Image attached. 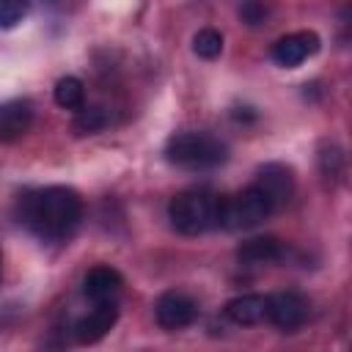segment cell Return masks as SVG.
<instances>
[{"instance_id":"3","label":"cell","mask_w":352,"mask_h":352,"mask_svg":"<svg viewBox=\"0 0 352 352\" xmlns=\"http://www.w3.org/2000/svg\"><path fill=\"white\" fill-rule=\"evenodd\" d=\"M165 157L184 170H214L228 160V146L209 132H176L165 143Z\"/></svg>"},{"instance_id":"1","label":"cell","mask_w":352,"mask_h":352,"mask_svg":"<svg viewBox=\"0 0 352 352\" xmlns=\"http://www.w3.org/2000/svg\"><path fill=\"white\" fill-rule=\"evenodd\" d=\"M19 223L44 242L69 239L82 220V198L63 184L28 190L16 204Z\"/></svg>"},{"instance_id":"14","label":"cell","mask_w":352,"mask_h":352,"mask_svg":"<svg viewBox=\"0 0 352 352\" xmlns=\"http://www.w3.org/2000/svg\"><path fill=\"white\" fill-rule=\"evenodd\" d=\"M52 99H55L58 107L77 113L85 104V85H82V80L80 77H72V74L60 77L55 82V88H52Z\"/></svg>"},{"instance_id":"5","label":"cell","mask_w":352,"mask_h":352,"mask_svg":"<svg viewBox=\"0 0 352 352\" xmlns=\"http://www.w3.org/2000/svg\"><path fill=\"white\" fill-rule=\"evenodd\" d=\"M308 314H311V300L302 292H278L267 297V319L283 333L302 327Z\"/></svg>"},{"instance_id":"12","label":"cell","mask_w":352,"mask_h":352,"mask_svg":"<svg viewBox=\"0 0 352 352\" xmlns=\"http://www.w3.org/2000/svg\"><path fill=\"white\" fill-rule=\"evenodd\" d=\"M124 286V278L118 270L107 267V264H99V267H91L82 278V294L94 302L99 300H113Z\"/></svg>"},{"instance_id":"18","label":"cell","mask_w":352,"mask_h":352,"mask_svg":"<svg viewBox=\"0 0 352 352\" xmlns=\"http://www.w3.org/2000/svg\"><path fill=\"white\" fill-rule=\"evenodd\" d=\"M28 0H0V28H14L28 14Z\"/></svg>"},{"instance_id":"19","label":"cell","mask_w":352,"mask_h":352,"mask_svg":"<svg viewBox=\"0 0 352 352\" xmlns=\"http://www.w3.org/2000/svg\"><path fill=\"white\" fill-rule=\"evenodd\" d=\"M239 14H242V19H245L248 25H261L264 16H267V6L258 3V0H245Z\"/></svg>"},{"instance_id":"9","label":"cell","mask_w":352,"mask_h":352,"mask_svg":"<svg viewBox=\"0 0 352 352\" xmlns=\"http://www.w3.org/2000/svg\"><path fill=\"white\" fill-rule=\"evenodd\" d=\"M118 322V308L113 300H99L77 324H74V336L80 344H96L102 341Z\"/></svg>"},{"instance_id":"15","label":"cell","mask_w":352,"mask_h":352,"mask_svg":"<svg viewBox=\"0 0 352 352\" xmlns=\"http://www.w3.org/2000/svg\"><path fill=\"white\" fill-rule=\"evenodd\" d=\"M110 124V116H107V110L104 107H80L77 113H74V121H72V132L74 135H96V132H102L104 126Z\"/></svg>"},{"instance_id":"8","label":"cell","mask_w":352,"mask_h":352,"mask_svg":"<svg viewBox=\"0 0 352 352\" xmlns=\"http://www.w3.org/2000/svg\"><path fill=\"white\" fill-rule=\"evenodd\" d=\"M319 50V36L314 30H297V33H286L280 36L272 50H270V58L283 66V69H294L300 66L302 60H308L314 52Z\"/></svg>"},{"instance_id":"2","label":"cell","mask_w":352,"mask_h":352,"mask_svg":"<svg viewBox=\"0 0 352 352\" xmlns=\"http://www.w3.org/2000/svg\"><path fill=\"white\" fill-rule=\"evenodd\" d=\"M217 212H220V195L212 192L209 187L182 190L168 204L170 226L184 236H198V234H206L209 228H214Z\"/></svg>"},{"instance_id":"13","label":"cell","mask_w":352,"mask_h":352,"mask_svg":"<svg viewBox=\"0 0 352 352\" xmlns=\"http://www.w3.org/2000/svg\"><path fill=\"white\" fill-rule=\"evenodd\" d=\"M223 311L234 324L250 327V324H258L267 319V297L264 294H239V297L228 300Z\"/></svg>"},{"instance_id":"16","label":"cell","mask_w":352,"mask_h":352,"mask_svg":"<svg viewBox=\"0 0 352 352\" xmlns=\"http://www.w3.org/2000/svg\"><path fill=\"white\" fill-rule=\"evenodd\" d=\"M192 50H195V55L204 58V60H214V58H220V52H223V33L214 30V28H204V30H198L195 38H192Z\"/></svg>"},{"instance_id":"6","label":"cell","mask_w":352,"mask_h":352,"mask_svg":"<svg viewBox=\"0 0 352 352\" xmlns=\"http://www.w3.org/2000/svg\"><path fill=\"white\" fill-rule=\"evenodd\" d=\"M253 184L264 192V198L270 201L272 212H280L294 198V173L283 162H267V165H261Z\"/></svg>"},{"instance_id":"7","label":"cell","mask_w":352,"mask_h":352,"mask_svg":"<svg viewBox=\"0 0 352 352\" xmlns=\"http://www.w3.org/2000/svg\"><path fill=\"white\" fill-rule=\"evenodd\" d=\"M154 319L162 330H184L198 319V305L184 292H162L154 305Z\"/></svg>"},{"instance_id":"4","label":"cell","mask_w":352,"mask_h":352,"mask_svg":"<svg viewBox=\"0 0 352 352\" xmlns=\"http://www.w3.org/2000/svg\"><path fill=\"white\" fill-rule=\"evenodd\" d=\"M270 214H272L270 201L264 198V192L256 184H250L231 198H220L217 226L226 231H245V228H256Z\"/></svg>"},{"instance_id":"17","label":"cell","mask_w":352,"mask_h":352,"mask_svg":"<svg viewBox=\"0 0 352 352\" xmlns=\"http://www.w3.org/2000/svg\"><path fill=\"white\" fill-rule=\"evenodd\" d=\"M344 162H346V157H344V151H341L336 143H324V146L319 148V168H322V173H324L327 179H341Z\"/></svg>"},{"instance_id":"11","label":"cell","mask_w":352,"mask_h":352,"mask_svg":"<svg viewBox=\"0 0 352 352\" xmlns=\"http://www.w3.org/2000/svg\"><path fill=\"white\" fill-rule=\"evenodd\" d=\"M286 256V245L275 236H253L245 239L236 248V261L245 267H264V264H275Z\"/></svg>"},{"instance_id":"10","label":"cell","mask_w":352,"mask_h":352,"mask_svg":"<svg viewBox=\"0 0 352 352\" xmlns=\"http://www.w3.org/2000/svg\"><path fill=\"white\" fill-rule=\"evenodd\" d=\"M33 124V104L28 99L0 102V143L19 140Z\"/></svg>"}]
</instances>
